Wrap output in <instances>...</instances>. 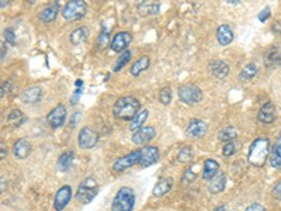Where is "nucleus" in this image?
Wrapping results in <instances>:
<instances>
[{"label":"nucleus","instance_id":"9b49d317","mask_svg":"<svg viewBox=\"0 0 281 211\" xmlns=\"http://www.w3.org/2000/svg\"><path fill=\"white\" fill-rule=\"evenodd\" d=\"M132 41V37L130 33L127 31H120L114 35V38L111 41V50L114 53H124L127 51V47L130 45V42Z\"/></svg>","mask_w":281,"mask_h":211},{"label":"nucleus","instance_id":"c85d7f7f","mask_svg":"<svg viewBox=\"0 0 281 211\" xmlns=\"http://www.w3.org/2000/svg\"><path fill=\"white\" fill-rule=\"evenodd\" d=\"M148 114H149L148 110H141V111L135 116L134 119L131 120V123H130V130L135 132L138 131L139 128H142L141 125H144L145 120L148 119Z\"/></svg>","mask_w":281,"mask_h":211},{"label":"nucleus","instance_id":"cd10ccee","mask_svg":"<svg viewBox=\"0 0 281 211\" xmlns=\"http://www.w3.org/2000/svg\"><path fill=\"white\" fill-rule=\"evenodd\" d=\"M87 37H89V30L86 27H81V28H76L70 34V42L75 44V45H79V44L87 40Z\"/></svg>","mask_w":281,"mask_h":211},{"label":"nucleus","instance_id":"37998d69","mask_svg":"<svg viewBox=\"0 0 281 211\" xmlns=\"http://www.w3.org/2000/svg\"><path fill=\"white\" fill-rule=\"evenodd\" d=\"M273 194H274V197L276 198L281 200V180L277 183V185L274 186V189H273Z\"/></svg>","mask_w":281,"mask_h":211},{"label":"nucleus","instance_id":"58836bf2","mask_svg":"<svg viewBox=\"0 0 281 211\" xmlns=\"http://www.w3.org/2000/svg\"><path fill=\"white\" fill-rule=\"evenodd\" d=\"M108 40H110V37H108V31L106 30V28H103V31H101L100 37L97 38V44H99V47H100V48H106L108 44Z\"/></svg>","mask_w":281,"mask_h":211},{"label":"nucleus","instance_id":"c9c22d12","mask_svg":"<svg viewBox=\"0 0 281 211\" xmlns=\"http://www.w3.org/2000/svg\"><path fill=\"white\" fill-rule=\"evenodd\" d=\"M139 12L142 14H156L159 12V4H152L150 1H145L142 6H139Z\"/></svg>","mask_w":281,"mask_h":211},{"label":"nucleus","instance_id":"6ab92c4d","mask_svg":"<svg viewBox=\"0 0 281 211\" xmlns=\"http://www.w3.org/2000/svg\"><path fill=\"white\" fill-rule=\"evenodd\" d=\"M172 186H173V179L172 177H163L153 187V196L155 197H162V196L167 194L170 192Z\"/></svg>","mask_w":281,"mask_h":211},{"label":"nucleus","instance_id":"a878e982","mask_svg":"<svg viewBox=\"0 0 281 211\" xmlns=\"http://www.w3.org/2000/svg\"><path fill=\"white\" fill-rule=\"evenodd\" d=\"M73 160H75V152L73 151H66L64 152L59 160H58V169L62 172H66L70 169V166L73 165Z\"/></svg>","mask_w":281,"mask_h":211},{"label":"nucleus","instance_id":"393cba45","mask_svg":"<svg viewBox=\"0 0 281 211\" xmlns=\"http://www.w3.org/2000/svg\"><path fill=\"white\" fill-rule=\"evenodd\" d=\"M149 65H150V59H149V56L144 55V56L138 58L134 64H132V66H131V75H132V76H138V75H141L144 70H147L148 68H149Z\"/></svg>","mask_w":281,"mask_h":211},{"label":"nucleus","instance_id":"7c9ffc66","mask_svg":"<svg viewBox=\"0 0 281 211\" xmlns=\"http://www.w3.org/2000/svg\"><path fill=\"white\" fill-rule=\"evenodd\" d=\"M7 120H9V123L12 124V125H14V127H20L24 121H26V117H24V114L20 111V110H12L10 111V114H9V117H7Z\"/></svg>","mask_w":281,"mask_h":211},{"label":"nucleus","instance_id":"1a4fd4ad","mask_svg":"<svg viewBox=\"0 0 281 211\" xmlns=\"http://www.w3.org/2000/svg\"><path fill=\"white\" fill-rule=\"evenodd\" d=\"M47 120L50 123V125L52 128H59L65 124V120H66V107L62 105L56 106L55 108H52L48 116H47Z\"/></svg>","mask_w":281,"mask_h":211},{"label":"nucleus","instance_id":"0eeeda50","mask_svg":"<svg viewBox=\"0 0 281 211\" xmlns=\"http://www.w3.org/2000/svg\"><path fill=\"white\" fill-rule=\"evenodd\" d=\"M177 94H179V99L186 105H196L202 99L201 89L194 85H182L177 90Z\"/></svg>","mask_w":281,"mask_h":211},{"label":"nucleus","instance_id":"b1692460","mask_svg":"<svg viewBox=\"0 0 281 211\" xmlns=\"http://www.w3.org/2000/svg\"><path fill=\"white\" fill-rule=\"evenodd\" d=\"M225 185H227V177H225L224 173L219 172L214 179L210 180V186H208V187H210V192H211V193L216 194V193H221V192L225 189Z\"/></svg>","mask_w":281,"mask_h":211},{"label":"nucleus","instance_id":"f8f14e48","mask_svg":"<svg viewBox=\"0 0 281 211\" xmlns=\"http://www.w3.org/2000/svg\"><path fill=\"white\" fill-rule=\"evenodd\" d=\"M208 132V125L198 119H193L187 125V134L191 138H202Z\"/></svg>","mask_w":281,"mask_h":211},{"label":"nucleus","instance_id":"4468645a","mask_svg":"<svg viewBox=\"0 0 281 211\" xmlns=\"http://www.w3.org/2000/svg\"><path fill=\"white\" fill-rule=\"evenodd\" d=\"M155 128L153 127H142L138 131L134 132L132 137V142L135 145H145L149 141H152L155 138Z\"/></svg>","mask_w":281,"mask_h":211},{"label":"nucleus","instance_id":"ddd939ff","mask_svg":"<svg viewBox=\"0 0 281 211\" xmlns=\"http://www.w3.org/2000/svg\"><path fill=\"white\" fill-rule=\"evenodd\" d=\"M141 151H142V159L139 163L141 168H148L159 159V149L156 146H144L141 148Z\"/></svg>","mask_w":281,"mask_h":211},{"label":"nucleus","instance_id":"6e6552de","mask_svg":"<svg viewBox=\"0 0 281 211\" xmlns=\"http://www.w3.org/2000/svg\"><path fill=\"white\" fill-rule=\"evenodd\" d=\"M99 141V134L92 130L90 127H83L79 132V137H78V142L79 146L83 149H90L93 148Z\"/></svg>","mask_w":281,"mask_h":211},{"label":"nucleus","instance_id":"5701e85b","mask_svg":"<svg viewBox=\"0 0 281 211\" xmlns=\"http://www.w3.org/2000/svg\"><path fill=\"white\" fill-rule=\"evenodd\" d=\"M58 16V6L56 4H52V6H47L41 10L38 13V18H40L42 23L48 24L51 21H54Z\"/></svg>","mask_w":281,"mask_h":211},{"label":"nucleus","instance_id":"f704fd0d","mask_svg":"<svg viewBox=\"0 0 281 211\" xmlns=\"http://www.w3.org/2000/svg\"><path fill=\"white\" fill-rule=\"evenodd\" d=\"M130 59H131V51L127 50V51H124V53L118 56V59H117V62H116V65H114V70H116V72L121 70L124 66L130 62Z\"/></svg>","mask_w":281,"mask_h":211},{"label":"nucleus","instance_id":"2f4dec72","mask_svg":"<svg viewBox=\"0 0 281 211\" xmlns=\"http://www.w3.org/2000/svg\"><path fill=\"white\" fill-rule=\"evenodd\" d=\"M256 73H257V66L254 65V64H248V65L242 69L239 78H241L242 80H250L256 76Z\"/></svg>","mask_w":281,"mask_h":211},{"label":"nucleus","instance_id":"dca6fc26","mask_svg":"<svg viewBox=\"0 0 281 211\" xmlns=\"http://www.w3.org/2000/svg\"><path fill=\"white\" fill-rule=\"evenodd\" d=\"M219 173V163L214 159H205L204 168H202V179L211 180Z\"/></svg>","mask_w":281,"mask_h":211},{"label":"nucleus","instance_id":"c03bdc74","mask_svg":"<svg viewBox=\"0 0 281 211\" xmlns=\"http://www.w3.org/2000/svg\"><path fill=\"white\" fill-rule=\"evenodd\" d=\"M6 154H7V151H6V146H4V144H3V142H1V159H4Z\"/></svg>","mask_w":281,"mask_h":211},{"label":"nucleus","instance_id":"72a5a7b5","mask_svg":"<svg viewBox=\"0 0 281 211\" xmlns=\"http://www.w3.org/2000/svg\"><path fill=\"white\" fill-rule=\"evenodd\" d=\"M197 172H198V163L190 166L187 171H186V173H184V176H183V183L188 185V183L194 182L196 177H197Z\"/></svg>","mask_w":281,"mask_h":211},{"label":"nucleus","instance_id":"ea45409f","mask_svg":"<svg viewBox=\"0 0 281 211\" xmlns=\"http://www.w3.org/2000/svg\"><path fill=\"white\" fill-rule=\"evenodd\" d=\"M4 38L9 44H14L16 42V33L13 28H6L4 30Z\"/></svg>","mask_w":281,"mask_h":211},{"label":"nucleus","instance_id":"f3484780","mask_svg":"<svg viewBox=\"0 0 281 211\" xmlns=\"http://www.w3.org/2000/svg\"><path fill=\"white\" fill-rule=\"evenodd\" d=\"M264 64L267 68H277L281 65V48L280 47H271L264 56Z\"/></svg>","mask_w":281,"mask_h":211},{"label":"nucleus","instance_id":"bb28decb","mask_svg":"<svg viewBox=\"0 0 281 211\" xmlns=\"http://www.w3.org/2000/svg\"><path fill=\"white\" fill-rule=\"evenodd\" d=\"M270 163H271L273 168H281V135L277 138L276 144L271 149Z\"/></svg>","mask_w":281,"mask_h":211},{"label":"nucleus","instance_id":"20e7f679","mask_svg":"<svg viewBox=\"0 0 281 211\" xmlns=\"http://www.w3.org/2000/svg\"><path fill=\"white\" fill-rule=\"evenodd\" d=\"M99 193V185H97V180L89 176L86 177L83 182H82L79 187H78V192H76V200L78 203H81L83 206L92 203L94 200V197L97 196Z\"/></svg>","mask_w":281,"mask_h":211},{"label":"nucleus","instance_id":"a19ab883","mask_svg":"<svg viewBox=\"0 0 281 211\" xmlns=\"http://www.w3.org/2000/svg\"><path fill=\"white\" fill-rule=\"evenodd\" d=\"M268 17H270V9H268V7H266L264 10H262L260 14H259V20H260V21H266Z\"/></svg>","mask_w":281,"mask_h":211},{"label":"nucleus","instance_id":"f257e3e1","mask_svg":"<svg viewBox=\"0 0 281 211\" xmlns=\"http://www.w3.org/2000/svg\"><path fill=\"white\" fill-rule=\"evenodd\" d=\"M141 103L132 96H124L120 97L113 107V113L117 119L132 120L139 113Z\"/></svg>","mask_w":281,"mask_h":211},{"label":"nucleus","instance_id":"a18cd8bd","mask_svg":"<svg viewBox=\"0 0 281 211\" xmlns=\"http://www.w3.org/2000/svg\"><path fill=\"white\" fill-rule=\"evenodd\" d=\"M4 53H6V45L3 44V45H1V61L4 59Z\"/></svg>","mask_w":281,"mask_h":211},{"label":"nucleus","instance_id":"a211bd4d","mask_svg":"<svg viewBox=\"0 0 281 211\" xmlns=\"http://www.w3.org/2000/svg\"><path fill=\"white\" fill-rule=\"evenodd\" d=\"M216 40L221 45H228L233 41V31L231 30V27L227 24H222V26L218 27L216 30Z\"/></svg>","mask_w":281,"mask_h":211},{"label":"nucleus","instance_id":"7ed1b4c3","mask_svg":"<svg viewBox=\"0 0 281 211\" xmlns=\"http://www.w3.org/2000/svg\"><path fill=\"white\" fill-rule=\"evenodd\" d=\"M135 206V194L131 187H121L111 203V211H132Z\"/></svg>","mask_w":281,"mask_h":211},{"label":"nucleus","instance_id":"aec40b11","mask_svg":"<svg viewBox=\"0 0 281 211\" xmlns=\"http://www.w3.org/2000/svg\"><path fill=\"white\" fill-rule=\"evenodd\" d=\"M41 97H42V90H41V88H38V86H31V88H28V89L24 90L23 96H21V100H23L24 103L33 105V103L40 102Z\"/></svg>","mask_w":281,"mask_h":211},{"label":"nucleus","instance_id":"412c9836","mask_svg":"<svg viewBox=\"0 0 281 211\" xmlns=\"http://www.w3.org/2000/svg\"><path fill=\"white\" fill-rule=\"evenodd\" d=\"M14 155L18 159H26L31 154V145L27 140L21 138L14 144Z\"/></svg>","mask_w":281,"mask_h":211},{"label":"nucleus","instance_id":"c756f323","mask_svg":"<svg viewBox=\"0 0 281 211\" xmlns=\"http://www.w3.org/2000/svg\"><path fill=\"white\" fill-rule=\"evenodd\" d=\"M238 137V132L236 130L233 128V127H225V128H222L219 134H218V138H219V141H224V142H232V141H235V138Z\"/></svg>","mask_w":281,"mask_h":211},{"label":"nucleus","instance_id":"f03ea898","mask_svg":"<svg viewBox=\"0 0 281 211\" xmlns=\"http://www.w3.org/2000/svg\"><path fill=\"white\" fill-rule=\"evenodd\" d=\"M268 154H270V141L266 137H260L254 140L253 144L250 145L249 155H248L249 163L256 168H262L267 160Z\"/></svg>","mask_w":281,"mask_h":211},{"label":"nucleus","instance_id":"4be33fe9","mask_svg":"<svg viewBox=\"0 0 281 211\" xmlns=\"http://www.w3.org/2000/svg\"><path fill=\"white\" fill-rule=\"evenodd\" d=\"M210 70H211V73L214 75L215 78H218V79H222V78H225L228 75V72H229V66L224 62V61H213L210 65Z\"/></svg>","mask_w":281,"mask_h":211},{"label":"nucleus","instance_id":"39448f33","mask_svg":"<svg viewBox=\"0 0 281 211\" xmlns=\"http://www.w3.org/2000/svg\"><path fill=\"white\" fill-rule=\"evenodd\" d=\"M141 159H142V151H141V149L132 151V152L124 155L122 158L117 159V160L113 163V171L116 172V173L127 171V169L132 168L135 165H139V163H141Z\"/></svg>","mask_w":281,"mask_h":211},{"label":"nucleus","instance_id":"4c0bfd02","mask_svg":"<svg viewBox=\"0 0 281 211\" xmlns=\"http://www.w3.org/2000/svg\"><path fill=\"white\" fill-rule=\"evenodd\" d=\"M159 100H161L162 105L167 106L170 103V100H172V90L169 89V88H165V89H162L161 93H159Z\"/></svg>","mask_w":281,"mask_h":211},{"label":"nucleus","instance_id":"79ce46f5","mask_svg":"<svg viewBox=\"0 0 281 211\" xmlns=\"http://www.w3.org/2000/svg\"><path fill=\"white\" fill-rule=\"evenodd\" d=\"M245 211H266L264 210V207L262 206V204H257V203H254V204H250L248 209Z\"/></svg>","mask_w":281,"mask_h":211},{"label":"nucleus","instance_id":"49530a36","mask_svg":"<svg viewBox=\"0 0 281 211\" xmlns=\"http://www.w3.org/2000/svg\"><path fill=\"white\" fill-rule=\"evenodd\" d=\"M214 211H227V207H225V206L222 204V206H219V207H216V209H215Z\"/></svg>","mask_w":281,"mask_h":211},{"label":"nucleus","instance_id":"423d86ee","mask_svg":"<svg viewBox=\"0 0 281 211\" xmlns=\"http://www.w3.org/2000/svg\"><path fill=\"white\" fill-rule=\"evenodd\" d=\"M87 12V6L84 1L82 0H73V1H67L62 10V16L67 21H75L82 18Z\"/></svg>","mask_w":281,"mask_h":211},{"label":"nucleus","instance_id":"9d476101","mask_svg":"<svg viewBox=\"0 0 281 211\" xmlns=\"http://www.w3.org/2000/svg\"><path fill=\"white\" fill-rule=\"evenodd\" d=\"M72 198V189L70 186H62L56 194H55V200H54V207L56 211H62L65 210L69 201Z\"/></svg>","mask_w":281,"mask_h":211},{"label":"nucleus","instance_id":"2eb2a0df","mask_svg":"<svg viewBox=\"0 0 281 211\" xmlns=\"http://www.w3.org/2000/svg\"><path fill=\"white\" fill-rule=\"evenodd\" d=\"M257 119L263 124H271L276 120V106H274V103L267 102L262 106V108L257 114Z\"/></svg>","mask_w":281,"mask_h":211},{"label":"nucleus","instance_id":"e433bc0d","mask_svg":"<svg viewBox=\"0 0 281 211\" xmlns=\"http://www.w3.org/2000/svg\"><path fill=\"white\" fill-rule=\"evenodd\" d=\"M238 148H239L238 142H235V141L228 142L227 145L224 146V149H222V154H224V157H232V155L238 151Z\"/></svg>","mask_w":281,"mask_h":211},{"label":"nucleus","instance_id":"473e14b6","mask_svg":"<svg viewBox=\"0 0 281 211\" xmlns=\"http://www.w3.org/2000/svg\"><path fill=\"white\" fill-rule=\"evenodd\" d=\"M193 155H194V152H193L191 146H183V148L179 151V154H177V159H179V162H182V163H188V162L193 159Z\"/></svg>","mask_w":281,"mask_h":211}]
</instances>
